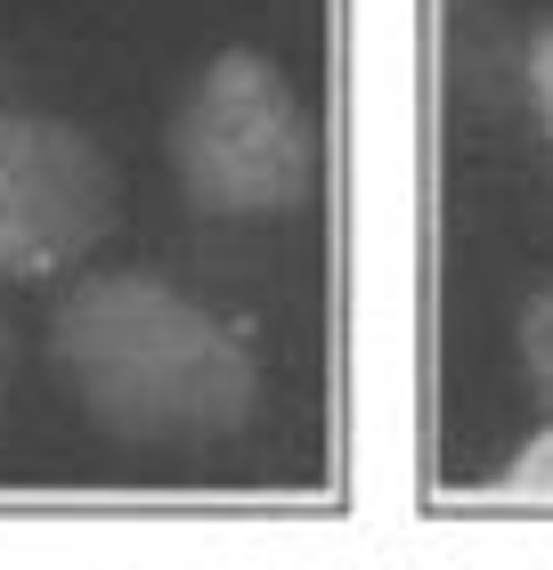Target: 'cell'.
<instances>
[{"mask_svg": "<svg viewBox=\"0 0 553 570\" xmlns=\"http://www.w3.org/2000/svg\"><path fill=\"white\" fill-rule=\"evenodd\" d=\"M521 358H530V383H537V400L553 407V285L530 302V318H521Z\"/></svg>", "mask_w": 553, "mask_h": 570, "instance_id": "cell-5", "label": "cell"}, {"mask_svg": "<svg viewBox=\"0 0 553 570\" xmlns=\"http://www.w3.org/2000/svg\"><path fill=\"white\" fill-rule=\"evenodd\" d=\"M171 155H179V188L204 213H285L318 179L309 115L260 49H220L196 73L188 107L171 122Z\"/></svg>", "mask_w": 553, "mask_h": 570, "instance_id": "cell-2", "label": "cell"}, {"mask_svg": "<svg viewBox=\"0 0 553 570\" xmlns=\"http://www.w3.org/2000/svg\"><path fill=\"white\" fill-rule=\"evenodd\" d=\"M115 228V171L49 115H0V277L73 269Z\"/></svg>", "mask_w": 553, "mask_h": 570, "instance_id": "cell-3", "label": "cell"}, {"mask_svg": "<svg viewBox=\"0 0 553 570\" xmlns=\"http://www.w3.org/2000/svg\"><path fill=\"white\" fill-rule=\"evenodd\" d=\"M530 107L553 139V24H537V41H530Z\"/></svg>", "mask_w": 553, "mask_h": 570, "instance_id": "cell-6", "label": "cell"}, {"mask_svg": "<svg viewBox=\"0 0 553 570\" xmlns=\"http://www.w3.org/2000/svg\"><path fill=\"white\" fill-rule=\"evenodd\" d=\"M496 489L505 498H553V416H545L537 440H521L513 464H496Z\"/></svg>", "mask_w": 553, "mask_h": 570, "instance_id": "cell-4", "label": "cell"}, {"mask_svg": "<svg viewBox=\"0 0 553 570\" xmlns=\"http://www.w3.org/2000/svg\"><path fill=\"white\" fill-rule=\"evenodd\" d=\"M49 343L90 416L139 440L228 432L253 407V351L164 277H82Z\"/></svg>", "mask_w": 553, "mask_h": 570, "instance_id": "cell-1", "label": "cell"}]
</instances>
